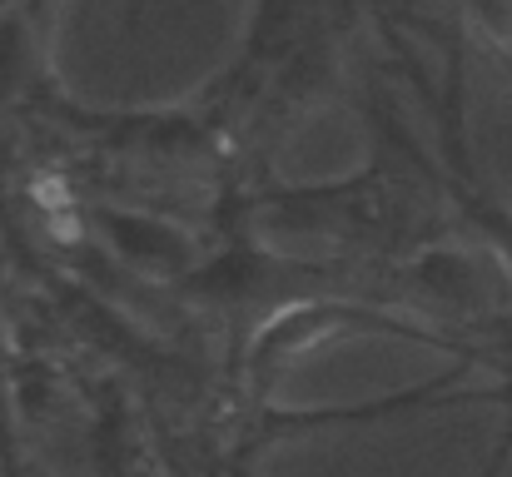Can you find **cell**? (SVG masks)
<instances>
[{"label": "cell", "instance_id": "6da1fadb", "mask_svg": "<svg viewBox=\"0 0 512 477\" xmlns=\"http://www.w3.org/2000/svg\"><path fill=\"white\" fill-rule=\"evenodd\" d=\"M100 224H105L110 244H115L130 264H140V269L179 274V269L189 264V244H184V234L170 229V224H160V219H145V214H115V209H105V214H100Z\"/></svg>", "mask_w": 512, "mask_h": 477}, {"label": "cell", "instance_id": "7a4b0ae2", "mask_svg": "<svg viewBox=\"0 0 512 477\" xmlns=\"http://www.w3.org/2000/svg\"><path fill=\"white\" fill-rule=\"evenodd\" d=\"M413 279H418L433 299H443V304H453V309L483 304V279H478V269H473L468 254L433 249V254H423V259L413 264Z\"/></svg>", "mask_w": 512, "mask_h": 477}, {"label": "cell", "instance_id": "3957f363", "mask_svg": "<svg viewBox=\"0 0 512 477\" xmlns=\"http://www.w3.org/2000/svg\"><path fill=\"white\" fill-rule=\"evenodd\" d=\"M473 219L493 234V244L508 254V264H512V209H503V204H473Z\"/></svg>", "mask_w": 512, "mask_h": 477}, {"label": "cell", "instance_id": "277c9868", "mask_svg": "<svg viewBox=\"0 0 512 477\" xmlns=\"http://www.w3.org/2000/svg\"><path fill=\"white\" fill-rule=\"evenodd\" d=\"M25 5H40V0H25Z\"/></svg>", "mask_w": 512, "mask_h": 477}, {"label": "cell", "instance_id": "5b68a950", "mask_svg": "<svg viewBox=\"0 0 512 477\" xmlns=\"http://www.w3.org/2000/svg\"><path fill=\"white\" fill-rule=\"evenodd\" d=\"M0 5H5V0H0Z\"/></svg>", "mask_w": 512, "mask_h": 477}]
</instances>
